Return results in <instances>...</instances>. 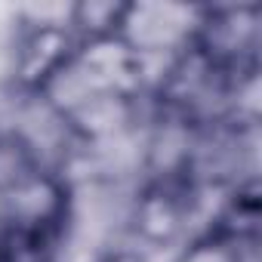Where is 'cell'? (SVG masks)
<instances>
[{
	"label": "cell",
	"instance_id": "6da1fadb",
	"mask_svg": "<svg viewBox=\"0 0 262 262\" xmlns=\"http://www.w3.org/2000/svg\"><path fill=\"white\" fill-rule=\"evenodd\" d=\"M0 204H4L0 244L7 247L10 262H43L71 216V194L65 179L43 167L4 194Z\"/></svg>",
	"mask_w": 262,
	"mask_h": 262
},
{
	"label": "cell",
	"instance_id": "7a4b0ae2",
	"mask_svg": "<svg viewBox=\"0 0 262 262\" xmlns=\"http://www.w3.org/2000/svg\"><path fill=\"white\" fill-rule=\"evenodd\" d=\"M185 50L231 90L256 74L259 65V10L216 7L201 10L185 37Z\"/></svg>",
	"mask_w": 262,
	"mask_h": 262
},
{
	"label": "cell",
	"instance_id": "3957f363",
	"mask_svg": "<svg viewBox=\"0 0 262 262\" xmlns=\"http://www.w3.org/2000/svg\"><path fill=\"white\" fill-rule=\"evenodd\" d=\"M83 47L68 25H34L16 47V80L31 96H47L80 59Z\"/></svg>",
	"mask_w": 262,
	"mask_h": 262
},
{
	"label": "cell",
	"instance_id": "277c9868",
	"mask_svg": "<svg viewBox=\"0 0 262 262\" xmlns=\"http://www.w3.org/2000/svg\"><path fill=\"white\" fill-rule=\"evenodd\" d=\"M191 182L182 176H158L136 204V234L148 244H170L191 213Z\"/></svg>",
	"mask_w": 262,
	"mask_h": 262
},
{
	"label": "cell",
	"instance_id": "5b68a950",
	"mask_svg": "<svg viewBox=\"0 0 262 262\" xmlns=\"http://www.w3.org/2000/svg\"><path fill=\"white\" fill-rule=\"evenodd\" d=\"M133 4H111V0H86L71 7L68 31L80 47H105L126 37Z\"/></svg>",
	"mask_w": 262,
	"mask_h": 262
},
{
	"label": "cell",
	"instance_id": "8992f818",
	"mask_svg": "<svg viewBox=\"0 0 262 262\" xmlns=\"http://www.w3.org/2000/svg\"><path fill=\"white\" fill-rule=\"evenodd\" d=\"M250 244L225 231L222 225H213L201 234H194L176 256V262H247Z\"/></svg>",
	"mask_w": 262,
	"mask_h": 262
},
{
	"label": "cell",
	"instance_id": "52a82bcc",
	"mask_svg": "<svg viewBox=\"0 0 262 262\" xmlns=\"http://www.w3.org/2000/svg\"><path fill=\"white\" fill-rule=\"evenodd\" d=\"M37 170H43V161L28 139L16 133H0V198L10 194Z\"/></svg>",
	"mask_w": 262,
	"mask_h": 262
},
{
	"label": "cell",
	"instance_id": "ba28073f",
	"mask_svg": "<svg viewBox=\"0 0 262 262\" xmlns=\"http://www.w3.org/2000/svg\"><path fill=\"white\" fill-rule=\"evenodd\" d=\"M96 262H148V259L139 250H133V247H114V250L102 253Z\"/></svg>",
	"mask_w": 262,
	"mask_h": 262
},
{
	"label": "cell",
	"instance_id": "9c48e42d",
	"mask_svg": "<svg viewBox=\"0 0 262 262\" xmlns=\"http://www.w3.org/2000/svg\"><path fill=\"white\" fill-rule=\"evenodd\" d=\"M0 262H10V253H7V247L0 244Z\"/></svg>",
	"mask_w": 262,
	"mask_h": 262
}]
</instances>
